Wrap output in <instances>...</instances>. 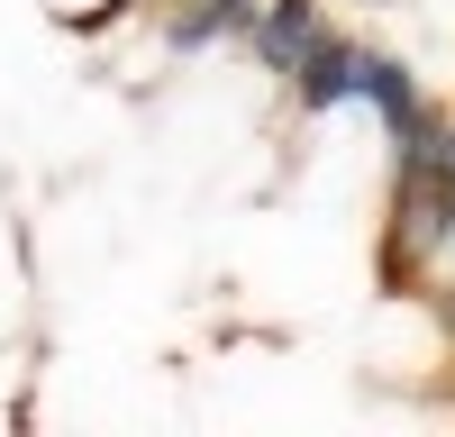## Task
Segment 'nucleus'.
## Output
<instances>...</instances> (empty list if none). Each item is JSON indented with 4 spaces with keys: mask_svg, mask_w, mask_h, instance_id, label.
<instances>
[{
    "mask_svg": "<svg viewBox=\"0 0 455 437\" xmlns=\"http://www.w3.org/2000/svg\"><path fill=\"white\" fill-rule=\"evenodd\" d=\"M437 282H455V210H446V237H437V255H428V282H419V301H428Z\"/></svg>",
    "mask_w": 455,
    "mask_h": 437,
    "instance_id": "nucleus-5",
    "label": "nucleus"
},
{
    "mask_svg": "<svg viewBox=\"0 0 455 437\" xmlns=\"http://www.w3.org/2000/svg\"><path fill=\"white\" fill-rule=\"evenodd\" d=\"M364 55H373L364 36H347V28H328L319 46L300 55V73L283 83V91H291V109H300V119H328V109H347V100L364 91Z\"/></svg>",
    "mask_w": 455,
    "mask_h": 437,
    "instance_id": "nucleus-2",
    "label": "nucleus"
},
{
    "mask_svg": "<svg viewBox=\"0 0 455 437\" xmlns=\"http://www.w3.org/2000/svg\"><path fill=\"white\" fill-rule=\"evenodd\" d=\"M264 0H173L164 10V46L173 55H210V46H246Z\"/></svg>",
    "mask_w": 455,
    "mask_h": 437,
    "instance_id": "nucleus-4",
    "label": "nucleus"
},
{
    "mask_svg": "<svg viewBox=\"0 0 455 437\" xmlns=\"http://www.w3.org/2000/svg\"><path fill=\"white\" fill-rule=\"evenodd\" d=\"M355 100L373 109V119H383L392 155H419V146H437V137H446V109L419 91V73H410L401 55H383V46L364 55V91H355Z\"/></svg>",
    "mask_w": 455,
    "mask_h": 437,
    "instance_id": "nucleus-1",
    "label": "nucleus"
},
{
    "mask_svg": "<svg viewBox=\"0 0 455 437\" xmlns=\"http://www.w3.org/2000/svg\"><path fill=\"white\" fill-rule=\"evenodd\" d=\"M328 28H337V19H328V0H264V10H255V28H246V55L274 73V83H291V73H300V55H310Z\"/></svg>",
    "mask_w": 455,
    "mask_h": 437,
    "instance_id": "nucleus-3",
    "label": "nucleus"
},
{
    "mask_svg": "<svg viewBox=\"0 0 455 437\" xmlns=\"http://www.w3.org/2000/svg\"><path fill=\"white\" fill-rule=\"evenodd\" d=\"M428 301H437V328H446V346H455V282H437Z\"/></svg>",
    "mask_w": 455,
    "mask_h": 437,
    "instance_id": "nucleus-6",
    "label": "nucleus"
}]
</instances>
